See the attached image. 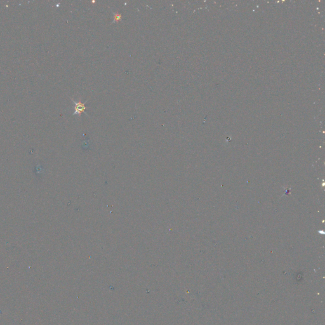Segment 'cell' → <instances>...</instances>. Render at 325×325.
<instances>
[{"label":"cell","mask_w":325,"mask_h":325,"mask_svg":"<svg viewBox=\"0 0 325 325\" xmlns=\"http://www.w3.org/2000/svg\"><path fill=\"white\" fill-rule=\"evenodd\" d=\"M122 20V15L121 13H114V20L113 23L114 22H118L119 21H121Z\"/></svg>","instance_id":"cell-2"},{"label":"cell","mask_w":325,"mask_h":325,"mask_svg":"<svg viewBox=\"0 0 325 325\" xmlns=\"http://www.w3.org/2000/svg\"><path fill=\"white\" fill-rule=\"evenodd\" d=\"M72 102L73 103L75 104V107H74V113H73V115H76L78 114L79 116H81V114L82 113L85 111L86 109V107H85V103H83L81 102V100H79L78 102H76L74 101V100H72Z\"/></svg>","instance_id":"cell-1"}]
</instances>
